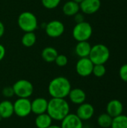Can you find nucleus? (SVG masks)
Returning <instances> with one entry per match:
<instances>
[{"label":"nucleus","instance_id":"32","mask_svg":"<svg viewBox=\"0 0 127 128\" xmlns=\"http://www.w3.org/2000/svg\"><path fill=\"white\" fill-rule=\"evenodd\" d=\"M48 128H61V126H59V125H56V124H52L51 126H49Z\"/></svg>","mask_w":127,"mask_h":128},{"label":"nucleus","instance_id":"21","mask_svg":"<svg viewBox=\"0 0 127 128\" xmlns=\"http://www.w3.org/2000/svg\"><path fill=\"white\" fill-rule=\"evenodd\" d=\"M37 41V36L34 32H25L22 35L21 39L22 44L25 47H31L33 46Z\"/></svg>","mask_w":127,"mask_h":128},{"label":"nucleus","instance_id":"3","mask_svg":"<svg viewBox=\"0 0 127 128\" xmlns=\"http://www.w3.org/2000/svg\"><path fill=\"white\" fill-rule=\"evenodd\" d=\"M88 58L94 64H105L110 58V50L104 44H96L91 47Z\"/></svg>","mask_w":127,"mask_h":128},{"label":"nucleus","instance_id":"31","mask_svg":"<svg viewBox=\"0 0 127 128\" xmlns=\"http://www.w3.org/2000/svg\"><path fill=\"white\" fill-rule=\"evenodd\" d=\"M4 26L1 21H0V38L4 35Z\"/></svg>","mask_w":127,"mask_h":128},{"label":"nucleus","instance_id":"17","mask_svg":"<svg viewBox=\"0 0 127 128\" xmlns=\"http://www.w3.org/2000/svg\"><path fill=\"white\" fill-rule=\"evenodd\" d=\"M92 46L89 42L87 41H79L77 43L75 47V52L79 58L88 57L91 52Z\"/></svg>","mask_w":127,"mask_h":128},{"label":"nucleus","instance_id":"33","mask_svg":"<svg viewBox=\"0 0 127 128\" xmlns=\"http://www.w3.org/2000/svg\"><path fill=\"white\" fill-rule=\"evenodd\" d=\"M73 2H76V3H78V4H80L83 0H73Z\"/></svg>","mask_w":127,"mask_h":128},{"label":"nucleus","instance_id":"14","mask_svg":"<svg viewBox=\"0 0 127 128\" xmlns=\"http://www.w3.org/2000/svg\"><path fill=\"white\" fill-rule=\"evenodd\" d=\"M31 112L35 115H40L46 112L48 107V100L44 98H37L31 101Z\"/></svg>","mask_w":127,"mask_h":128},{"label":"nucleus","instance_id":"24","mask_svg":"<svg viewBox=\"0 0 127 128\" xmlns=\"http://www.w3.org/2000/svg\"><path fill=\"white\" fill-rule=\"evenodd\" d=\"M106 73V68L104 64H94L92 74L98 78L103 77Z\"/></svg>","mask_w":127,"mask_h":128},{"label":"nucleus","instance_id":"20","mask_svg":"<svg viewBox=\"0 0 127 128\" xmlns=\"http://www.w3.org/2000/svg\"><path fill=\"white\" fill-rule=\"evenodd\" d=\"M58 55V52L57 50L52 46H46L45 47L41 52L42 58L48 63L54 62L57 56Z\"/></svg>","mask_w":127,"mask_h":128},{"label":"nucleus","instance_id":"30","mask_svg":"<svg viewBox=\"0 0 127 128\" xmlns=\"http://www.w3.org/2000/svg\"><path fill=\"white\" fill-rule=\"evenodd\" d=\"M5 53H6L5 47H4L2 44H0V62L4 58Z\"/></svg>","mask_w":127,"mask_h":128},{"label":"nucleus","instance_id":"22","mask_svg":"<svg viewBox=\"0 0 127 128\" xmlns=\"http://www.w3.org/2000/svg\"><path fill=\"white\" fill-rule=\"evenodd\" d=\"M113 118L111 117L108 113H102L97 117V124L102 128H111Z\"/></svg>","mask_w":127,"mask_h":128},{"label":"nucleus","instance_id":"25","mask_svg":"<svg viewBox=\"0 0 127 128\" xmlns=\"http://www.w3.org/2000/svg\"><path fill=\"white\" fill-rule=\"evenodd\" d=\"M41 2L44 8L47 9H54L59 5L61 0H41Z\"/></svg>","mask_w":127,"mask_h":128},{"label":"nucleus","instance_id":"26","mask_svg":"<svg viewBox=\"0 0 127 128\" xmlns=\"http://www.w3.org/2000/svg\"><path fill=\"white\" fill-rule=\"evenodd\" d=\"M55 62L58 67H64L68 63V58L64 54H58L55 60Z\"/></svg>","mask_w":127,"mask_h":128},{"label":"nucleus","instance_id":"5","mask_svg":"<svg viewBox=\"0 0 127 128\" xmlns=\"http://www.w3.org/2000/svg\"><path fill=\"white\" fill-rule=\"evenodd\" d=\"M93 34V28L91 25L88 22H82L76 23L73 27L72 34L73 38L79 41H87L88 40Z\"/></svg>","mask_w":127,"mask_h":128},{"label":"nucleus","instance_id":"7","mask_svg":"<svg viewBox=\"0 0 127 128\" xmlns=\"http://www.w3.org/2000/svg\"><path fill=\"white\" fill-rule=\"evenodd\" d=\"M13 111L18 117H27L31 112V100L28 98H18L13 103Z\"/></svg>","mask_w":127,"mask_h":128},{"label":"nucleus","instance_id":"11","mask_svg":"<svg viewBox=\"0 0 127 128\" xmlns=\"http://www.w3.org/2000/svg\"><path fill=\"white\" fill-rule=\"evenodd\" d=\"M80 10L85 14H94L101 7L100 0H83L80 4Z\"/></svg>","mask_w":127,"mask_h":128},{"label":"nucleus","instance_id":"4","mask_svg":"<svg viewBox=\"0 0 127 128\" xmlns=\"http://www.w3.org/2000/svg\"><path fill=\"white\" fill-rule=\"evenodd\" d=\"M18 26L24 32H34L38 26L36 16L30 11L22 12L17 20Z\"/></svg>","mask_w":127,"mask_h":128},{"label":"nucleus","instance_id":"2","mask_svg":"<svg viewBox=\"0 0 127 128\" xmlns=\"http://www.w3.org/2000/svg\"><path fill=\"white\" fill-rule=\"evenodd\" d=\"M72 89L70 80L64 76H57L52 79L48 86V91L52 98H66Z\"/></svg>","mask_w":127,"mask_h":128},{"label":"nucleus","instance_id":"8","mask_svg":"<svg viewBox=\"0 0 127 128\" xmlns=\"http://www.w3.org/2000/svg\"><path fill=\"white\" fill-rule=\"evenodd\" d=\"M94 65V63L88 57L80 58L76 62V71L80 76L87 77L92 74Z\"/></svg>","mask_w":127,"mask_h":128},{"label":"nucleus","instance_id":"6","mask_svg":"<svg viewBox=\"0 0 127 128\" xmlns=\"http://www.w3.org/2000/svg\"><path fill=\"white\" fill-rule=\"evenodd\" d=\"M14 95L18 98H28L34 92L32 83L27 80H19L13 85Z\"/></svg>","mask_w":127,"mask_h":128},{"label":"nucleus","instance_id":"13","mask_svg":"<svg viewBox=\"0 0 127 128\" xmlns=\"http://www.w3.org/2000/svg\"><path fill=\"white\" fill-rule=\"evenodd\" d=\"M124 112V104L118 99L111 100L106 105V113L111 117L115 118Z\"/></svg>","mask_w":127,"mask_h":128},{"label":"nucleus","instance_id":"18","mask_svg":"<svg viewBox=\"0 0 127 128\" xmlns=\"http://www.w3.org/2000/svg\"><path fill=\"white\" fill-rule=\"evenodd\" d=\"M63 13L68 16H72L76 14L80 10V6L79 4L73 2V0L67 2L62 8Z\"/></svg>","mask_w":127,"mask_h":128},{"label":"nucleus","instance_id":"10","mask_svg":"<svg viewBox=\"0 0 127 128\" xmlns=\"http://www.w3.org/2000/svg\"><path fill=\"white\" fill-rule=\"evenodd\" d=\"M94 107L92 104L89 103H83L79 105L76 110V116L82 121H88L92 118L94 115Z\"/></svg>","mask_w":127,"mask_h":128},{"label":"nucleus","instance_id":"28","mask_svg":"<svg viewBox=\"0 0 127 128\" xmlns=\"http://www.w3.org/2000/svg\"><path fill=\"white\" fill-rule=\"evenodd\" d=\"M2 94L6 98H12L14 95V92L12 86H6L2 89Z\"/></svg>","mask_w":127,"mask_h":128},{"label":"nucleus","instance_id":"23","mask_svg":"<svg viewBox=\"0 0 127 128\" xmlns=\"http://www.w3.org/2000/svg\"><path fill=\"white\" fill-rule=\"evenodd\" d=\"M111 128H127V116L121 114L113 118Z\"/></svg>","mask_w":127,"mask_h":128},{"label":"nucleus","instance_id":"29","mask_svg":"<svg viewBox=\"0 0 127 128\" xmlns=\"http://www.w3.org/2000/svg\"><path fill=\"white\" fill-rule=\"evenodd\" d=\"M74 20L76 21V23H79V22H84V16L83 14H80L79 12L77 13L76 14L74 15Z\"/></svg>","mask_w":127,"mask_h":128},{"label":"nucleus","instance_id":"1","mask_svg":"<svg viewBox=\"0 0 127 128\" xmlns=\"http://www.w3.org/2000/svg\"><path fill=\"white\" fill-rule=\"evenodd\" d=\"M70 105L65 98H52L48 100L46 112L55 121H61L70 113Z\"/></svg>","mask_w":127,"mask_h":128},{"label":"nucleus","instance_id":"16","mask_svg":"<svg viewBox=\"0 0 127 128\" xmlns=\"http://www.w3.org/2000/svg\"><path fill=\"white\" fill-rule=\"evenodd\" d=\"M13 114V104L11 101L4 100L0 102V117L1 118H9Z\"/></svg>","mask_w":127,"mask_h":128},{"label":"nucleus","instance_id":"9","mask_svg":"<svg viewBox=\"0 0 127 128\" xmlns=\"http://www.w3.org/2000/svg\"><path fill=\"white\" fill-rule=\"evenodd\" d=\"M64 25L59 20H52L49 22L45 27L46 34L52 38L61 37L64 32Z\"/></svg>","mask_w":127,"mask_h":128},{"label":"nucleus","instance_id":"19","mask_svg":"<svg viewBox=\"0 0 127 128\" xmlns=\"http://www.w3.org/2000/svg\"><path fill=\"white\" fill-rule=\"evenodd\" d=\"M34 123L37 128H48L52 124V119L47 112H45L37 115Z\"/></svg>","mask_w":127,"mask_h":128},{"label":"nucleus","instance_id":"12","mask_svg":"<svg viewBox=\"0 0 127 128\" xmlns=\"http://www.w3.org/2000/svg\"><path fill=\"white\" fill-rule=\"evenodd\" d=\"M61 122V128H83V121H82L76 114L69 113Z\"/></svg>","mask_w":127,"mask_h":128},{"label":"nucleus","instance_id":"27","mask_svg":"<svg viewBox=\"0 0 127 128\" xmlns=\"http://www.w3.org/2000/svg\"><path fill=\"white\" fill-rule=\"evenodd\" d=\"M119 76L121 80L127 82V64H123L119 70Z\"/></svg>","mask_w":127,"mask_h":128},{"label":"nucleus","instance_id":"15","mask_svg":"<svg viewBox=\"0 0 127 128\" xmlns=\"http://www.w3.org/2000/svg\"><path fill=\"white\" fill-rule=\"evenodd\" d=\"M70 100L76 104V105H80L85 102L86 100V93L84 90L79 88H72L68 94Z\"/></svg>","mask_w":127,"mask_h":128}]
</instances>
